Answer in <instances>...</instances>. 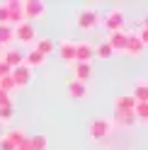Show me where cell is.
<instances>
[{"instance_id":"obj_17","label":"cell","mask_w":148,"mask_h":150,"mask_svg":"<svg viewBox=\"0 0 148 150\" xmlns=\"http://www.w3.org/2000/svg\"><path fill=\"white\" fill-rule=\"evenodd\" d=\"M3 138H5V140H10V143L17 148V145H22L24 140H27V133H24L22 128H10V131H7V133H5Z\"/></svg>"},{"instance_id":"obj_19","label":"cell","mask_w":148,"mask_h":150,"mask_svg":"<svg viewBox=\"0 0 148 150\" xmlns=\"http://www.w3.org/2000/svg\"><path fill=\"white\" fill-rule=\"evenodd\" d=\"M114 119H117V124H122L126 128H131L136 126V116H134V111H114ZM112 119V121H114Z\"/></svg>"},{"instance_id":"obj_21","label":"cell","mask_w":148,"mask_h":150,"mask_svg":"<svg viewBox=\"0 0 148 150\" xmlns=\"http://www.w3.org/2000/svg\"><path fill=\"white\" fill-rule=\"evenodd\" d=\"M134 116H136V124H148V102H136Z\"/></svg>"},{"instance_id":"obj_25","label":"cell","mask_w":148,"mask_h":150,"mask_svg":"<svg viewBox=\"0 0 148 150\" xmlns=\"http://www.w3.org/2000/svg\"><path fill=\"white\" fill-rule=\"evenodd\" d=\"M0 107H15L12 95H7V92H3V90H0Z\"/></svg>"},{"instance_id":"obj_13","label":"cell","mask_w":148,"mask_h":150,"mask_svg":"<svg viewBox=\"0 0 148 150\" xmlns=\"http://www.w3.org/2000/svg\"><path fill=\"white\" fill-rule=\"evenodd\" d=\"M34 51H36V53H41L44 58H46L49 53H53V51H56V41H53V39H49V36H44V39H36Z\"/></svg>"},{"instance_id":"obj_11","label":"cell","mask_w":148,"mask_h":150,"mask_svg":"<svg viewBox=\"0 0 148 150\" xmlns=\"http://www.w3.org/2000/svg\"><path fill=\"white\" fill-rule=\"evenodd\" d=\"M0 61L7 63L10 68H17V65H22V63H24V53H22V51H17V49H7L5 56H3Z\"/></svg>"},{"instance_id":"obj_8","label":"cell","mask_w":148,"mask_h":150,"mask_svg":"<svg viewBox=\"0 0 148 150\" xmlns=\"http://www.w3.org/2000/svg\"><path fill=\"white\" fill-rule=\"evenodd\" d=\"M105 27H107L112 34H114V32H122V29H124V12L117 10V7H114V10H109V12L105 15Z\"/></svg>"},{"instance_id":"obj_16","label":"cell","mask_w":148,"mask_h":150,"mask_svg":"<svg viewBox=\"0 0 148 150\" xmlns=\"http://www.w3.org/2000/svg\"><path fill=\"white\" fill-rule=\"evenodd\" d=\"M88 95V85H83V82H75V80H70L68 82V97L70 99H83Z\"/></svg>"},{"instance_id":"obj_6","label":"cell","mask_w":148,"mask_h":150,"mask_svg":"<svg viewBox=\"0 0 148 150\" xmlns=\"http://www.w3.org/2000/svg\"><path fill=\"white\" fill-rule=\"evenodd\" d=\"M10 78H12V82H15V87H27V85L34 80V75H32V70L22 63V65H17V68H12Z\"/></svg>"},{"instance_id":"obj_15","label":"cell","mask_w":148,"mask_h":150,"mask_svg":"<svg viewBox=\"0 0 148 150\" xmlns=\"http://www.w3.org/2000/svg\"><path fill=\"white\" fill-rule=\"evenodd\" d=\"M12 44H15V27H10V24H0V46L10 49Z\"/></svg>"},{"instance_id":"obj_9","label":"cell","mask_w":148,"mask_h":150,"mask_svg":"<svg viewBox=\"0 0 148 150\" xmlns=\"http://www.w3.org/2000/svg\"><path fill=\"white\" fill-rule=\"evenodd\" d=\"M90 78H92V65L90 63H73V80L75 82L88 85Z\"/></svg>"},{"instance_id":"obj_14","label":"cell","mask_w":148,"mask_h":150,"mask_svg":"<svg viewBox=\"0 0 148 150\" xmlns=\"http://www.w3.org/2000/svg\"><path fill=\"white\" fill-rule=\"evenodd\" d=\"M124 53H129V56H141L143 53V44L138 41V36L136 34H129V39H126V49H124Z\"/></svg>"},{"instance_id":"obj_30","label":"cell","mask_w":148,"mask_h":150,"mask_svg":"<svg viewBox=\"0 0 148 150\" xmlns=\"http://www.w3.org/2000/svg\"><path fill=\"white\" fill-rule=\"evenodd\" d=\"M15 150H32V145H29V136H27V140H24L22 145H17Z\"/></svg>"},{"instance_id":"obj_27","label":"cell","mask_w":148,"mask_h":150,"mask_svg":"<svg viewBox=\"0 0 148 150\" xmlns=\"http://www.w3.org/2000/svg\"><path fill=\"white\" fill-rule=\"evenodd\" d=\"M136 36H138V41H141L143 46H148V27H141V29L136 32Z\"/></svg>"},{"instance_id":"obj_24","label":"cell","mask_w":148,"mask_h":150,"mask_svg":"<svg viewBox=\"0 0 148 150\" xmlns=\"http://www.w3.org/2000/svg\"><path fill=\"white\" fill-rule=\"evenodd\" d=\"M15 119V107H0V121H12Z\"/></svg>"},{"instance_id":"obj_3","label":"cell","mask_w":148,"mask_h":150,"mask_svg":"<svg viewBox=\"0 0 148 150\" xmlns=\"http://www.w3.org/2000/svg\"><path fill=\"white\" fill-rule=\"evenodd\" d=\"M22 12H24V22L39 20L46 12V3H41V0H27V3H22Z\"/></svg>"},{"instance_id":"obj_7","label":"cell","mask_w":148,"mask_h":150,"mask_svg":"<svg viewBox=\"0 0 148 150\" xmlns=\"http://www.w3.org/2000/svg\"><path fill=\"white\" fill-rule=\"evenodd\" d=\"M56 51H58V56H61V61L63 63H75V41L73 39H63V41H58L56 44Z\"/></svg>"},{"instance_id":"obj_32","label":"cell","mask_w":148,"mask_h":150,"mask_svg":"<svg viewBox=\"0 0 148 150\" xmlns=\"http://www.w3.org/2000/svg\"><path fill=\"white\" fill-rule=\"evenodd\" d=\"M0 49H3V46H0Z\"/></svg>"},{"instance_id":"obj_4","label":"cell","mask_w":148,"mask_h":150,"mask_svg":"<svg viewBox=\"0 0 148 150\" xmlns=\"http://www.w3.org/2000/svg\"><path fill=\"white\" fill-rule=\"evenodd\" d=\"M15 41H17V44H32V41H36L34 24H29V22L17 24V27H15Z\"/></svg>"},{"instance_id":"obj_28","label":"cell","mask_w":148,"mask_h":150,"mask_svg":"<svg viewBox=\"0 0 148 150\" xmlns=\"http://www.w3.org/2000/svg\"><path fill=\"white\" fill-rule=\"evenodd\" d=\"M10 73H12V68H10L7 63H3V61H0V78H7Z\"/></svg>"},{"instance_id":"obj_5","label":"cell","mask_w":148,"mask_h":150,"mask_svg":"<svg viewBox=\"0 0 148 150\" xmlns=\"http://www.w3.org/2000/svg\"><path fill=\"white\" fill-rule=\"evenodd\" d=\"M95 61V46L90 41H75V63H90Z\"/></svg>"},{"instance_id":"obj_18","label":"cell","mask_w":148,"mask_h":150,"mask_svg":"<svg viewBox=\"0 0 148 150\" xmlns=\"http://www.w3.org/2000/svg\"><path fill=\"white\" fill-rule=\"evenodd\" d=\"M131 97H134L136 102H148V80H138V82H136Z\"/></svg>"},{"instance_id":"obj_2","label":"cell","mask_w":148,"mask_h":150,"mask_svg":"<svg viewBox=\"0 0 148 150\" xmlns=\"http://www.w3.org/2000/svg\"><path fill=\"white\" fill-rule=\"evenodd\" d=\"M112 126H114V121H112V119H107V116L92 119V124H90V131H88V136H90L92 140H102V138H107L109 133H112Z\"/></svg>"},{"instance_id":"obj_1","label":"cell","mask_w":148,"mask_h":150,"mask_svg":"<svg viewBox=\"0 0 148 150\" xmlns=\"http://www.w3.org/2000/svg\"><path fill=\"white\" fill-rule=\"evenodd\" d=\"M75 24L83 32L95 29V27L100 24V12L92 10V7H83V10H78V15H75Z\"/></svg>"},{"instance_id":"obj_23","label":"cell","mask_w":148,"mask_h":150,"mask_svg":"<svg viewBox=\"0 0 148 150\" xmlns=\"http://www.w3.org/2000/svg\"><path fill=\"white\" fill-rule=\"evenodd\" d=\"M29 145H32V150H46L49 148V140H46V136L36 133V136H29Z\"/></svg>"},{"instance_id":"obj_31","label":"cell","mask_w":148,"mask_h":150,"mask_svg":"<svg viewBox=\"0 0 148 150\" xmlns=\"http://www.w3.org/2000/svg\"><path fill=\"white\" fill-rule=\"evenodd\" d=\"M143 27H148V15H146V17H143Z\"/></svg>"},{"instance_id":"obj_29","label":"cell","mask_w":148,"mask_h":150,"mask_svg":"<svg viewBox=\"0 0 148 150\" xmlns=\"http://www.w3.org/2000/svg\"><path fill=\"white\" fill-rule=\"evenodd\" d=\"M0 150H15V145L10 143V140H5V138H0Z\"/></svg>"},{"instance_id":"obj_10","label":"cell","mask_w":148,"mask_h":150,"mask_svg":"<svg viewBox=\"0 0 148 150\" xmlns=\"http://www.w3.org/2000/svg\"><path fill=\"white\" fill-rule=\"evenodd\" d=\"M126 39H129V32H114V34H109V39H107V44H109V49H112L114 53H124V49H126Z\"/></svg>"},{"instance_id":"obj_22","label":"cell","mask_w":148,"mask_h":150,"mask_svg":"<svg viewBox=\"0 0 148 150\" xmlns=\"http://www.w3.org/2000/svg\"><path fill=\"white\" fill-rule=\"evenodd\" d=\"M112 56H114V51L109 49V44H107V41H102V44H97V46H95V58L107 61V58H112Z\"/></svg>"},{"instance_id":"obj_12","label":"cell","mask_w":148,"mask_h":150,"mask_svg":"<svg viewBox=\"0 0 148 150\" xmlns=\"http://www.w3.org/2000/svg\"><path fill=\"white\" fill-rule=\"evenodd\" d=\"M136 107V99L131 95H119L114 97V111H134Z\"/></svg>"},{"instance_id":"obj_26","label":"cell","mask_w":148,"mask_h":150,"mask_svg":"<svg viewBox=\"0 0 148 150\" xmlns=\"http://www.w3.org/2000/svg\"><path fill=\"white\" fill-rule=\"evenodd\" d=\"M10 22V12H7V5L0 3V24H7Z\"/></svg>"},{"instance_id":"obj_20","label":"cell","mask_w":148,"mask_h":150,"mask_svg":"<svg viewBox=\"0 0 148 150\" xmlns=\"http://www.w3.org/2000/svg\"><path fill=\"white\" fill-rule=\"evenodd\" d=\"M44 63H46V58H44L41 53H36L34 49H32L29 53L24 56V65H27L29 70H32V68H39V65H44Z\"/></svg>"}]
</instances>
